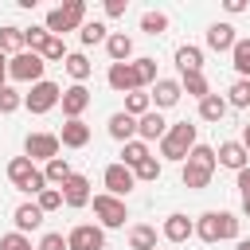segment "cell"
Returning <instances> with one entry per match:
<instances>
[{"mask_svg":"<svg viewBox=\"0 0 250 250\" xmlns=\"http://www.w3.org/2000/svg\"><path fill=\"white\" fill-rule=\"evenodd\" d=\"M215 148L211 145H195L191 152H188V160L180 164V180H184V188L188 191H203L207 184H211V176H215Z\"/></svg>","mask_w":250,"mask_h":250,"instance_id":"6da1fadb","label":"cell"},{"mask_svg":"<svg viewBox=\"0 0 250 250\" xmlns=\"http://www.w3.org/2000/svg\"><path fill=\"white\" fill-rule=\"evenodd\" d=\"M195 145H199V141H195V125H191V121H176V125H168V133L160 137V164H164V160L184 164L188 152H191Z\"/></svg>","mask_w":250,"mask_h":250,"instance_id":"7a4b0ae2","label":"cell"},{"mask_svg":"<svg viewBox=\"0 0 250 250\" xmlns=\"http://www.w3.org/2000/svg\"><path fill=\"white\" fill-rule=\"evenodd\" d=\"M86 23V0H66V4H59V8H51L47 12V20H43V27H47V35H66V31H78Z\"/></svg>","mask_w":250,"mask_h":250,"instance_id":"3957f363","label":"cell"},{"mask_svg":"<svg viewBox=\"0 0 250 250\" xmlns=\"http://www.w3.org/2000/svg\"><path fill=\"white\" fill-rule=\"evenodd\" d=\"M8 180H12V188H16V191H23V195H39V191L47 188L43 168H39V164H31L27 156H12V160H8Z\"/></svg>","mask_w":250,"mask_h":250,"instance_id":"277c9868","label":"cell"},{"mask_svg":"<svg viewBox=\"0 0 250 250\" xmlns=\"http://www.w3.org/2000/svg\"><path fill=\"white\" fill-rule=\"evenodd\" d=\"M90 207H94V215H98V227H102V230H117V227H125V219H129V207H125V199H117V195H105V191L90 195Z\"/></svg>","mask_w":250,"mask_h":250,"instance_id":"5b68a950","label":"cell"},{"mask_svg":"<svg viewBox=\"0 0 250 250\" xmlns=\"http://www.w3.org/2000/svg\"><path fill=\"white\" fill-rule=\"evenodd\" d=\"M43 70H47V62H43L35 51H20V55L8 59V78H12V82L35 86V82H43Z\"/></svg>","mask_w":250,"mask_h":250,"instance_id":"8992f818","label":"cell"},{"mask_svg":"<svg viewBox=\"0 0 250 250\" xmlns=\"http://www.w3.org/2000/svg\"><path fill=\"white\" fill-rule=\"evenodd\" d=\"M59 98H62V86L51 82V78H43V82H35V86L23 94V109L39 117V113H51V109L59 105Z\"/></svg>","mask_w":250,"mask_h":250,"instance_id":"52a82bcc","label":"cell"},{"mask_svg":"<svg viewBox=\"0 0 250 250\" xmlns=\"http://www.w3.org/2000/svg\"><path fill=\"white\" fill-rule=\"evenodd\" d=\"M59 148H62V145H59V133H27V137H23V156H27L31 164H35V160H43V164L55 160Z\"/></svg>","mask_w":250,"mask_h":250,"instance_id":"ba28073f","label":"cell"},{"mask_svg":"<svg viewBox=\"0 0 250 250\" xmlns=\"http://www.w3.org/2000/svg\"><path fill=\"white\" fill-rule=\"evenodd\" d=\"M102 184H105V195H117V199H125V195L137 188V176H133V168H125L121 160H113V164H105V172H102Z\"/></svg>","mask_w":250,"mask_h":250,"instance_id":"9c48e42d","label":"cell"},{"mask_svg":"<svg viewBox=\"0 0 250 250\" xmlns=\"http://www.w3.org/2000/svg\"><path fill=\"white\" fill-rule=\"evenodd\" d=\"M66 250H105V230L98 223H78L66 230Z\"/></svg>","mask_w":250,"mask_h":250,"instance_id":"30bf717a","label":"cell"},{"mask_svg":"<svg viewBox=\"0 0 250 250\" xmlns=\"http://www.w3.org/2000/svg\"><path fill=\"white\" fill-rule=\"evenodd\" d=\"M59 191H62V207H70V211L90 207V180H86L82 172H70V180H66Z\"/></svg>","mask_w":250,"mask_h":250,"instance_id":"8fae6325","label":"cell"},{"mask_svg":"<svg viewBox=\"0 0 250 250\" xmlns=\"http://www.w3.org/2000/svg\"><path fill=\"white\" fill-rule=\"evenodd\" d=\"M59 105H62V117H66V121H78V117L86 113V105H90V90L78 86V82H70V86L62 90Z\"/></svg>","mask_w":250,"mask_h":250,"instance_id":"7c38bea8","label":"cell"},{"mask_svg":"<svg viewBox=\"0 0 250 250\" xmlns=\"http://www.w3.org/2000/svg\"><path fill=\"white\" fill-rule=\"evenodd\" d=\"M160 238H168V242H188V238H195V219H188L184 211H172L168 219H164V227H160Z\"/></svg>","mask_w":250,"mask_h":250,"instance_id":"4fadbf2b","label":"cell"},{"mask_svg":"<svg viewBox=\"0 0 250 250\" xmlns=\"http://www.w3.org/2000/svg\"><path fill=\"white\" fill-rule=\"evenodd\" d=\"M215 164H219V168H230V172H242V168L250 164V152L242 148V141H223V145L215 148Z\"/></svg>","mask_w":250,"mask_h":250,"instance_id":"5bb4252c","label":"cell"},{"mask_svg":"<svg viewBox=\"0 0 250 250\" xmlns=\"http://www.w3.org/2000/svg\"><path fill=\"white\" fill-rule=\"evenodd\" d=\"M148 98H152V109H172V105L184 98V90H180V78H156Z\"/></svg>","mask_w":250,"mask_h":250,"instance_id":"9a60e30c","label":"cell"},{"mask_svg":"<svg viewBox=\"0 0 250 250\" xmlns=\"http://www.w3.org/2000/svg\"><path fill=\"white\" fill-rule=\"evenodd\" d=\"M168 133V121H164V113L160 109H148L145 117H137V141H145V145H160V137Z\"/></svg>","mask_w":250,"mask_h":250,"instance_id":"2e32d148","label":"cell"},{"mask_svg":"<svg viewBox=\"0 0 250 250\" xmlns=\"http://www.w3.org/2000/svg\"><path fill=\"white\" fill-rule=\"evenodd\" d=\"M105 82H109V90H117V94H133V90H141V86H137V74H133V62H109Z\"/></svg>","mask_w":250,"mask_h":250,"instance_id":"e0dca14e","label":"cell"},{"mask_svg":"<svg viewBox=\"0 0 250 250\" xmlns=\"http://www.w3.org/2000/svg\"><path fill=\"white\" fill-rule=\"evenodd\" d=\"M59 145H62V148H86V145H90V125H86L82 117H78V121H62Z\"/></svg>","mask_w":250,"mask_h":250,"instance_id":"ac0fdd59","label":"cell"},{"mask_svg":"<svg viewBox=\"0 0 250 250\" xmlns=\"http://www.w3.org/2000/svg\"><path fill=\"white\" fill-rule=\"evenodd\" d=\"M105 133L113 137V141H133L137 137V117H129L125 109H117V113H109V121H105Z\"/></svg>","mask_w":250,"mask_h":250,"instance_id":"d6986e66","label":"cell"},{"mask_svg":"<svg viewBox=\"0 0 250 250\" xmlns=\"http://www.w3.org/2000/svg\"><path fill=\"white\" fill-rule=\"evenodd\" d=\"M234 43H238V35H234V23L219 20V23H211V27H207V47H211V51H230Z\"/></svg>","mask_w":250,"mask_h":250,"instance_id":"ffe728a7","label":"cell"},{"mask_svg":"<svg viewBox=\"0 0 250 250\" xmlns=\"http://www.w3.org/2000/svg\"><path fill=\"white\" fill-rule=\"evenodd\" d=\"M176 66H180V74H203V47H195V43L176 47Z\"/></svg>","mask_w":250,"mask_h":250,"instance_id":"44dd1931","label":"cell"},{"mask_svg":"<svg viewBox=\"0 0 250 250\" xmlns=\"http://www.w3.org/2000/svg\"><path fill=\"white\" fill-rule=\"evenodd\" d=\"M12 223H16V230H20V234H31V230H39V227H43V211H39L35 203H20V207L12 211Z\"/></svg>","mask_w":250,"mask_h":250,"instance_id":"7402d4cb","label":"cell"},{"mask_svg":"<svg viewBox=\"0 0 250 250\" xmlns=\"http://www.w3.org/2000/svg\"><path fill=\"white\" fill-rule=\"evenodd\" d=\"M105 55H109V62H133V39H129L125 31H109Z\"/></svg>","mask_w":250,"mask_h":250,"instance_id":"603a6c76","label":"cell"},{"mask_svg":"<svg viewBox=\"0 0 250 250\" xmlns=\"http://www.w3.org/2000/svg\"><path fill=\"white\" fill-rule=\"evenodd\" d=\"M62 66H66V74H70V78H74L78 86H86V78L94 74V62H90V59H86L82 51H70V55L62 59Z\"/></svg>","mask_w":250,"mask_h":250,"instance_id":"cb8c5ba5","label":"cell"},{"mask_svg":"<svg viewBox=\"0 0 250 250\" xmlns=\"http://www.w3.org/2000/svg\"><path fill=\"white\" fill-rule=\"evenodd\" d=\"M195 238L207 242V246L219 242V211H203V215L195 219Z\"/></svg>","mask_w":250,"mask_h":250,"instance_id":"d4e9b609","label":"cell"},{"mask_svg":"<svg viewBox=\"0 0 250 250\" xmlns=\"http://www.w3.org/2000/svg\"><path fill=\"white\" fill-rule=\"evenodd\" d=\"M129 250H156V227L133 223L129 227Z\"/></svg>","mask_w":250,"mask_h":250,"instance_id":"484cf974","label":"cell"},{"mask_svg":"<svg viewBox=\"0 0 250 250\" xmlns=\"http://www.w3.org/2000/svg\"><path fill=\"white\" fill-rule=\"evenodd\" d=\"M227 109H230V105H227L223 94H207V98L199 102V121H223Z\"/></svg>","mask_w":250,"mask_h":250,"instance_id":"4316f807","label":"cell"},{"mask_svg":"<svg viewBox=\"0 0 250 250\" xmlns=\"http://www.w3.org/2000/svg\"><path fill=\"white\" fill-rule=\"evenodd\" d=\"M43 180H47V188H62V184L70 180V164H66V156L47 160V164H43Z\"/></svg>","mask_w":250,"mask_h":250,"instance_id":"83f0119b","label":"cell"},{"mask_svg":"<svg viewBox=\"0 0 250 250\" xmlns=\"http://www.w3.org/2000/svg\"><path fill=\"white\" fill-rule=\"evenodd\" d=\"M23 51V27H16V23H4L0 27V55H20Z\"/></svg>","mask_w":250,"mask_h":250,"instance_id":"f1b7e54d","label":"cell"},{"mask_svg":"<svg viewBox=\"0 0 250 250\" xmlns=\"http://www.w3.org/2000/svg\"><path fill=\"white\" fill-rule=\"evenodd\" d=\"M230 66L238 70V78H250V35H238V43L230 47Z\"/></svg>","mask_w":250,"mask_h":250,"instance_id":"f546056e","label":"cell"},{"mask_svg":"<svg viewBox=\"0 0 250 250\" xmlns=\"http://www.w3.org/2000/svg\"><path fill=\"white\" fill-rule=\"evenodd\" d=\"M148 156H152V152H148V145H145V141H137V137L121 145V164H125V168H137V164H141V160H148Z\"/></svg>","mask_w":250,"mask_h":250,"instance_id":"4dcf8cb0","label":"cell"},{"mask_svg":"<svg viewBox=\"0 0 250 250\" xmlns=\"http://www.w3.org/2000/svg\"><path fill=\"white\" fill-rule=\"evenodd\" d=\"M227 105H230V109H250V78H234V82H230Z\"/></svg>","mask_w":250,"mask_h":250,"instance_id":"1f68e13d","label":"cell"},{"mask_svg":"<svg viewBox=\"0 0 250 250\" xmlns=\"http://www.w3.org/2000/svg\"><path fill=\"white\" fill-rule=\"evenodd\" d=\"M78 39H82L86 47H94V43H105V39H109V27H105L102 20H86V23L78 27Z\"/></svg>","mask_w":250,"mask_h":250,"instance_id":"d6a6232c","label":"cell"},{"mask_svg":"<svg viewBox=\"0 0 250 250\" xmlns=\"http://www.w3.org/2000/svg\"><path fill=\"white\" fill-rule=\"evenodd\" d=\"M133 74H137V86L145 90V86H152L160 74H156V59H148V55H141V59H133Z\"/></svg>","mask_w":250,"mask_h":250,"instance_id":"836d02e7","label":"cell"},{"mask_svg":"<svg viewBox=\"0 0 250 250\" xmlns=\"http://www.w3.org/2000/svg\"><path fill=\"white\" fill-rule=\"evenodd\" d=\"M141 31H145V35H164V31H168V12L148 8V12L141 16Z\"/></svg>","mask_w":250,"mask_h":250,"instance_id":"e575fe53","label":"cell"},{"mask_svg":"<svg viewBox=\"0 0 250 250\" xmlns=\"http://www.w3.org/2000/svg\"><path fill=\"white\" fill-rule=\"evenodd\" d=\"M66 55H70V51H66V43H62L59 35H47V43L39 47V59H43V62H62Z\"/></svg>","mask_w":250,"mask_h":250,"instance_id":"d590c367","label":"cell"},{"mask_svg":"<svg viewBox=\"0 0 250 250\" xmlns=\"http://www.w3.org/2000/svg\"><path fill=\"white\" fill-rule=\"evenodd\" d=\"M180 90H184V94H191V98H199V102L211 94V86H207V78H203V74H180Z\"/></svg>","mask_w":250,"mask_h":250,"instance_id":"8d00e7d4","label":"cell"},{"mask_svg":"<svg viewBox=\"0 0 250 250\" xmlns=\"http://www.w3.org/2000/svg\"><path fill=\"white\" fill-rule=\"evenodd\" d=\"M152 109V98L145 94V90H133V94H125V113L129 117H145Z\"/></svg>","mask_w":250,"mask_h":250,"instance_id":"74e56055","label":"cell"},{"mask_svg":"<svg viewBox=\"0 0 250 250\" xmlns=\"http://www.w3.org/2000/svg\"><path fill=\"white\" fill-rule=\"evenodd\" d=\"M160 172H164L160 156H148V160H141V164L133 168V176H137L141 184H156V180H160Z\"/></svg>","mask_w":250,"mask_h":250,"instance_id":"f35d334b","label":"cell"},{"mask_svg":"<svg viewBox=\"0 0 250 250\" xmlns=\"http://www.w3.org/2000/svg\"><path fill=\"white\" fill-rule=\"evenodd\" d=\"M35 207H39L43 215H51V211H59V207H62V191H59V188H43V191L35 195Z\"/></svg>","mask_w":250,"mask_h":250,"instance_id":"ab89813d","label":"cell"},{"mask_svg":"<svg viewBox=\"0 0 250 250\" xmlns=\"http://www.w3.org/2000/svg\"><path fill=\"white\" fill-rule=\"evenodd\" d=\"M219 242H238V215L219 211Z\"/></svg>","mask_w":250,"mask_h":250,"instance_id":"60d3db41","label":"cell"},{"mask_svg":"<svg viewBox=\"0 0 250 250\" xmlns=\"http://www.w3.org/2000/svg\"><path fill=\"white\" fill-rule=\"evenodd\" d=\"M47 43V27L43 23H31V27H23V51H35L39 55V47Z\"/></svg>","mask_w":250,"mask_h":250,"instance_id":"b9f144b4","label":"cell"},{"mask_svg":"<svg viewBox=\"0 0 250 250\" xmlns=\"http://www.w3.org/2000/svg\"><path fill=\"white\" fill-rule=\"evenodd\" d=\"M20 105H23V94L12 86H0V113H16Z\"/></svg>","mask_w":250,"mask_h":250,"instance_id":"7bdbcfd3","label":"cell"},{"mask_svg":"<svg viewBox=\"0 0 250 250\" xmlns=\"http://www.w3.org/2000/svg\"><path fill=\"white\" fill-rule=\"evenodd\" d=\"M0 250H35V246H31V238H27V234L8 230V234H0Z\"/></svg>","mask_w":250,"mask_h":250,"instance_id":"ee69618b","label":"cell"},{"mask_svg":"<svg viewBox=\"0 0 250 250\" xmlns=\"http://www.w3.org/2000/svg\"><path fill=\"white\" fill-rule=\"evenodd\" d=\"M35 250H66V234H59V230H47V234L35 242Z\"/></svg>","mask_w":250,"mask_h":250,"instance_id":"f6af8a7d","label":"cell"},{"mask_svg":"<svg viewBox=\"0 0 250 250\" xmlns=\"http://www.w3.org/2000/svg\"><path fill=\"white\" fill-rule=\"evenodd\" d=\"M125 8H129V0H105V4H102V12H105L109 20H121Z\"/></svg>","mask_w":250,"mask_h":250,"instance_id":"bcb514c9","label":"cell"},{"mask_svg":"<svg viewBox=\"0 0 250 250\" xmlns=\"http://www.w3.org/2000/svg\"><path fill=\"white\" fill-rule=\"evenodd\" d=\"M238 176V191H242V199H250V164L242 168V172H234Z\"/></svg>","mask_w":250,"mask_h":250,"instance_id":"7dc6e473","label":"cell"},{"mask_svg":"<svg viewBox=\"0 0 250 250\" xmlns=\"http://www.w3.org/2000/svg\"><path fill=\"white\" fill-rule=\"evenodd\" d=\"M223 8H227V12H230V16H238V12H246V0H227V4H223Z\"/></svg>","mask_w":250,"mask_h":250,"instance_id":"c3c4849f","label":"cell"},{"mask_svg":"<svg viewBox=\"0 0 250 250\" xmlns=\"http://www.w3.org/2000/svg\"><path fill=\"white\" fill-rule=\"evenodd\" d=\"M0 86H8V55H0Z\"/></svg>","mask_w":250,"mask_h":250,"instance_id":"681fc988","label":"cell"},{"mask_svg":"<svg viewBox=\"0 0 250 250\" xmlns=\"http://www.w3.org/2000/svg\"><path fill=\"white\" fill-rule=\"evenodd\" d=\"M242 148H246V152H250V125H246V129H242Z\"/></svg>","mask_w":250,"mask_h":250,"instance_id":"f907efd6","label":"cell"},{"mask_svg":"<svg viewBox=\"0 0 250 250\" xmlns=\"http://www.w3.org/2000/svg\"><path fill=\"white\" fill-rule=\"evenodd\" d=\"M234 250H250V238H238V242H234Z\"/></svg>","mask_w":250,"mask_h":250,"instance_id":"816d5d0a","label":"cell"},{"mask_svg":"<svg viewBox=\"0 0 250 250\" xmlns=\"http://www.w3.org/2000/svg\"><path fill=\"white\" fill-rule=\"evenodd\" d=\"M242 215H246V219H250V199H242Z\"/></svg>","mask_w":250,"mask_h":250,"instance_id":"f5cc1de1","label":"cell"}]
</instances>
